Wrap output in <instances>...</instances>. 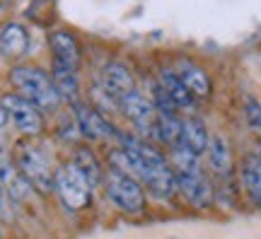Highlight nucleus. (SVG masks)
<instances>
[{
	"mask_svg": "<svg viewBox=\"0 0 261 239\" xmlns=\"http://www.w3.org/2000/svg\"><path fill=\"white\" fill-rule=\"evenodd\" d=\"M51 48H54V63H61L70 70H77L80 65V46L68 32H54L51 34Z\"/></svg>",
	"mask_w": 261,
	"mask_h": 239,
	"instance_id": "nucleus-14",
	"label": "nucleus"
},
{
	"mask_svg": "<svg viewBox=\"0 0 261 239\" xmlns=\"http://www.w3.org/2000/svg\"><path fill=\"white\" fill-rule=\"evenodd\" d=\"M54 189L61 196V201L70 208V210H83L92 198V186L87 184V179L80 174V169L70 162V165H61L56 169V179H54Z\"/></svg>",
	"mask_w": 261,
	"mask_h": 239,
	"instance_id": "nucleus-4",
	"label": "nucleus"
},
{
	"mask_svg": "<svg viewBox=\"0 0 261 239\" xmlns=\"http://www.w3.org/2000/svg\"><path fill=\"white\" fill-rule=\"evenodd\" d=\"M17 167L19 172L24 174L29 184L34 186L37 191H54V179H56V172L48 162V157L34 145H19L17 150Z\"/></svg>",
	"mask_w": 261,
	"mask_h": 239,
	"instance_id": "nucleus-5",
	"label": "nucleus"
},
{
	"mask_svg": "<svg viewBox=\"0 0 261 239\" xmlns=\"http://www.w3.org/2000/svg\"><path fill=\"white\" fill-rule=\"evenodd\" d=\"M10 80L19 90V97L29 99L32 104H37L39 109L54 111L58 107V101H61V94H58L56 85H54V77H48L39 68L19 65V68H15L10 73Z\"/></svg>",
	"mask_w": 261,
	"mask_h": 239,
	"instance_id": "nucleus-2",
	"label": "nucleus"
},
{
	"mask_svg": "<svg viewBox=\"0 0 261 239\" xmlns=\"http://www.w3.org/2000/svg\"><path fill=\"white\" fill-rule=\"evenodd\" d=\"M54 85H56L61 99H65V101L77 99V90H80V85H77V70H70V68H65L61 63H54Z\"/></svg>",
	"mask_w": 261,
	"mask_h": 239,
	"instance_id": "nucleus-20",
	"label": "nucleus"
},
{
	"mask_svg": "<svg viewBox=\"0 0 261 239\" xmlns=\"http://www.w3.org/2000/svg\"><path fill=\"white\" fill-rule=\"evenodd\" d=\"M0 186L15 198L22 201L29 196V181L24 179V174L19 172V167H15V162L10 160V155L5 150H0Z\"/></svg>",
	"mask_w": 261,
	"mask_h": 239,
	"instance_id": "nucleus-10",
	"label": "nucleus"
},
{
	"mask_svg": "<svg viewBox=\"0 0 261 239\" xmlns=\"http://www.w3.org/2000/svg\"><path fill=\"white\" fill-rule=\"evenodd\" d=\"M104 189H107V196L109 201L121 208L123 213H130V215H138V213L145 210V193H143V186L119 167H109L107 174H104Z\"/></svg>",
	"mask_w": 261,
	"mask_h": 239,
	"instance_id": "nucleus-3",
	"label": "nucleus"
},
{
	"mask_svg": "<svg viewBox=\"0 0 261 239\" xmlns=\"http://www.w3.org/2000/svg\"><path fill=\"white\" fill-rule=\"evenodd\" d=\"M177 75H179V80L184 83V87H187L194 97H208V94H211V80H208V75H205L198 65L184 61V63H179Z\"/></svg>",
	"mask_w": 261,
	"mask_h": 239,
	"instance_id": "nucleus-16",
	"label": "nucleus"
},
{
	"mask_svg": "<svg viewBox=\"0 0 261 239\" xmlns=\"http://www.w3.org/2000/svg\"><path fill=\"white\" fill-rule=\"evenodd\" d=\"M244 116H247V123L252 128H259L261 130V104L254 99H247L244 104Z\"/></svg>",
	"mask_w": 261,
	"mask_h": 239,
	"instance_id": "nucleus-22",
	"label": "nucleus"
},
{
	"mask_svg": "<svg viewBox=\"0 0 261 239\" xmlns=\"http://www.w3.org/2000/svg\"><path fill=\"white\" fill-rule=\"evenodd\" d=\"M102 83H104V90H107V92L116 99V104H119V99H121V97H126L128 92H133V90H136L133 73H130L123 63H116V61H114V63H107L104 75H102Z\"/></svg>",
	"mask_w": 261,
	"mask_h": 239,
	"instance_id": "nucleus-11",
	"label": "nucleus"
},
{
	"mask_svg": "<svg viewBox=\"0 0 261 239\" xmlns=\"http://www.w3.org/2000/svg\"><path fill=\"white\" fill-rule=\"evenodd\" d=\"M29 48V34L27 29L17 22H8L0 27V54L8 58H19Z\"/></svg>",
	"mask_w": 261,
	"mask_h": 239,
	"instance_id": "nucleus-12",
	"label": "nucleus"
},
{
	"mask_svg": "<svg viewBox=\"0 0 261 239\" xmlns=\"http://www.w3.org/2000/svg\"><path fill=\"white\" fill-rule=\"evenodd\" d=\"M205 152H208L213 172H218V174H223V176L230 174V169H232V152H230V145H227V140L223 136H213Z\"/></svg>",
	"mask_w": 261,
	"mask_h": 239,
	"instance_id": "nucleus-19",
	"label": "nucleus"
},
{
	"mask_svg": "<svg viewBox=\"0 0 261 239\" xmlns=\"http://www.w3.org/2000/svg\"><path fill=\"white\" fill-rule=\"evenodd\" d=\"M240 179L247 196L252 198L256 205H261V157L259 155H247L242 167H240Z\"/></svg>",
	"mask_w": 261,
	"mask_h": 239,
	"instance_id": "nucleus-15",
	"label": "nucleus"
},
{
	"mask_svg": "<svg viewBox=\"0 0 261 239\" xmlns=\"http://www.w3.org/2000/svg\"><path fill=\"white\" fill-rule=\"evenodd\" d=\"M160 87L167 92V97L174 101L177 109H189V107H194V94L184 87V83L179 80L177 73L162 70V73H160Z\"/></svg>",
	"mask_w": 261,
	"mask_h": 239,
	"instance_id": "nucleus-17",
	"label": "nucleus"
},
{
	"mask_svg": "<svg viewBox=\"0 0 261 239\" xmlns=\"http://www.w3.org/2000/svg\"><path fill=\"white\" fill-rule=\"evenodd\" d=\"M208 143H211V136L205 130L203 121L196 119V116H189V119L181 121V140H179V145L187 147L189 152H194L198 157L208 150Z\"/></svg>",
	"mask_w": 261,
	"mask_h": 239,
	"instance_id": "nucleus-13",
	"label": "nucleus"
},
{
	"mask_svg": "<svg viewBox=\"0 0 261 239\" xmlns=\"http://www.w3.org/2000/svg\"><path fill=\"white\" fill-rule=\"evenodd\" d=\"M119 140H121V150L112 152L114 162H126L158 198H172L177 193V176L165 155L148 145L145 140H138L133 136L121 133Z\"/></svg>",
	"mask_w": 261,
	"mask_h": 239,
	"instance_id": "nucleus-1",
	"label": "nucleus"
},
{
	"mask_svg": "<svg viewBox=\"0 0 261 239\" xmlns=\"http://www.w3.org/2000/svg\"><path fill=\"white\" fill-rule=\"evenodd\" d=\"M0 189H3V186H0ZM0 196H3V191H0Z\"/></svg>",
	"mask_w": 261,
	"mask_h": 239,
	"instance_id": "nucleus-24",
	"label": "nucleus"
},
{
	"mask_svg": "<svg viewBox=\"0 0 261 239\" xmlns=\"http://www.w3.org/2000/svg\"><path fill=\"white\" fill-rule=\"evenodd\" d=\"M8 123V111H5V107H3V101H0V128Z\"/></svg>",
	"mask_w": 261,
	"mask_h": 239,
	"instance_id": "nucleus-23",
	"label": "nucleus"
},
{
	"mask_svg": "<svg viewBox=\"0 0 261 239\" xmlns=\"http://www.w3.org/2000/svg\"><path fill=\"white\" fill-rule=\"evenodd\" d=\"M3 107L8 111V116L12 119V123L17 126L22 133L27 136H39L44 130V116L39 111L37 104H32L29 99L19 97V94H8L3 97Z\"/></svg>",
	"mask_w": 261,
	"mask_h": 239,
	"instance_id": "nucleus-6",
	"label": "nucleus"
},
{
	"mask_svg": "<svg viewBox=\"0 0 261 239\" xmlns=\"http://www.w3.org/2000/svg\"><path fill=\"white\" fill-rule=\"evenodd\" d=\"M73 114H75V126L80 128V133H83L85 138H90V140H104V138H112V136L121 138V133H116V130L109 126V121L104 119V116L97 109H92V107L75 104Z\"/></svg>",
	"mask_w": 261,
	"mask_h": 239,
	"instance_id": "nucleus-9",
	"label": "nucleus"
},
{
	"mask_svg": "<svg viewBox=\"0 0 261 239\" xmlns=\"http://www.w3.org/2000/svg\"><path fill=\"white\" fill-rule=\"evenodd\" d=\"M73 165L80 169V174L87 179V184L97 186L99 181H104V174H102V165H99V160L94 155L90 147H77V152L73 157Z\"/></svg>",
	"mask_w": 261,
	"mask_h": 239,
	"instance_id": "nucleus-18",
	"label": "nucleus"
},
{
	"mask_svg": "<svg viewBox=\"0 0 261 239\" xmlns=\"http://www.w3.org/2000/svg\"><path fill=\"white\" fill-rule=\"evenodd\" d=\"M177 176V189L184 193L191 205L196 208H208L213 203V186L205 179V174L201 172V167L194 169H184V172H174Z\"/></svg>",
	"mask_w": 261,
	"mask_h": 239,
	"instance_id": "nucleus-8",
	"label": "nucleus"
},
{
	"mask_svg": "<svg viewBox=\"0 0 261 239\" xmlns=\"http://www.w3.org/2000/svg\"><path fill=\"white\" fill-rule=\"evenodd\" d=\"M259 157H261V155H259Z\"/></svg>",
	"mask_w": 261,
	"mask_h": 239,
	"instance_id": "nucleus-25",
	"label": "nucleus"
},
{
	"mask_svg": "<svg viewBox=\"0 0 261 239\" xmlns=\"http://www.w3.org/2000/svg\"><path fill=\"white\" fill-rule=\"evenodd\" d=\"M160 143L174 147L181 140V119H177V114H165L158 111V130H155Z\"/></svg>",
	"mask_w": 261,
	"mask_h": 239,
	"instance_id": "nucleus-21",
	"label": "nucleus"
},
{
	"mask_svg": "<svg viewBox=\"0 0 261 239\" xmlns=\"http://www.w3.org/2000/svg\"><path fill=\"white\" fill-rule=\"evenodd\" d=\"M119 107H121L123 116L136 126L140 128L143 133H155L158 130V109H155V104L148 99V97H143L138 90H133L128 92L126 97L119 99Z\"/></svg>",
	"mask_w": 261,
	"mask_h": 239,
	"instance_id": "nucleus-7",
	"label": "nucleus"
}]
</instances>
